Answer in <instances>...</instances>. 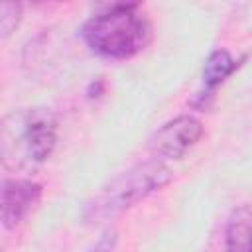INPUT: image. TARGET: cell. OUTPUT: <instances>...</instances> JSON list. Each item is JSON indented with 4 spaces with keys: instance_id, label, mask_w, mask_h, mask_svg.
<instances>
[{
    "instance_id": "obj_1",
    "label": "cell",
    "mask_w": 252,
    "mask_h": 252,
    "mask_svg": "<svg viewBox=\"0 0 252 252\" xmlns=\"http://www.w3.org/2000/svg\"><path fill=\"white\" fill-rule=\"evenodd\" d=\"M85 45L98 57L126 61L140 55L154 39V28L140 4H106L83 26Z\"/></svg>"
},
{
    "instance_id": "obj_2",
    "label": "cell",
    "mask_w": 252,
    "mask_h": 252,
    "mask_svg": "<svg viewBox=\"0 0 252 252\" xmlns=\"http://www.w3.org/2000/svg\"><path fill=\"white\" fill-rule=\"evenodd\" d=\"M57 116L43 106L12 110L0 126V156L10 171H30L45 163L57 144Z\"/></svg>"
},
{
    "instance_id": "obj_3",
    "label": "cell",
    "mask_w": 252,
    "mask_h": 252,
    "mask_svg": "<svg viewBox=\"0 0 252 252\" xmlns=\"http://www.w3.org/2000/svg\"><path fill=\"white\" fill-rule=\"evenodd\" d=\"M171 169L159 159L136 163L100 187V191L87 203L83 217L87 222L108 220L163 189L171 183Z\"/></svg>"
},
{
    "instance_id": "obj_4",
    "label": "cell",
    "mask_w": 252,
    "mask_h": 252,
    "mask_svg": "<svg viewBox=\"0 0 252 252\" xmlns=\"http://www.w3.org/2000/svg\"><path fill=\"white\" fill-rule=\"evenodd\" d=\"M203 124L191 114H181L163 126H159L148 140V148L154 159H181L201 138Z\"/></svg>"
},
{
    "instance_id": "obj_5",
    "label": "cell",
    "mask_w": 252,
    "mask_h": 252,
    "mask_svg": "<svg viewBox=\"0 0 252 252\" xmlns=\"http://www.w3.org/2000/svg\"><path fill=\"white\" fill-rule=\"evenodd\" d=\"M43 197V187L32 179H4L2 183V203L0 217L4 228L20 226L28 215L39 205Z\"/></svg>"
},
{
    "instance_id": "obj_6",
    "label": "cell",
    "mask_w": 252,
    "mask_h": 252,
    "mask_svg": "<svg viewBox=\"0 0 252 252\" xmlns=\"http://www.w3.org/2000/svg\"><path fill=\"white\" fill-rule=\"evenodd\" d=\"M240 61L234 59L226 49L211 51L203 65V91L199 93V98L205 100V98L213 96V93L240 67Z\"/></svg>"
},
{
    "instance_id": "obj_7",
    "label": "cell",
    "mask_w": 252,
    "mask_h": 252,
    "mask_svg": "<svg viewBox=\"0 0 252 252\" xmlns=\"http://www.w3.org/2000/svg\"><path fill=\"white\" fill-rule=\"evenodd\" d=\"M226 252H252V209H238L226 226Z\"/></svg>"
},
{
    "instance_id": "obj_8",
    "label": "cell",
    "mask_w": 252,
    "mask_h": 252,
    "mask_svg": "<svg viewBox=\"0 0 252 252\" xmlns=\"http://www.w3.org/2000/svg\"><path fill=\"white\" fill-rule=\"evenodd\" d=\"M22 4L18 2H4L2 8H0V30H2V37L6 39L8 35H12L20 22H22Z\"/></svg>"
},
{
    "instance_id": "obj_9",
    "label": "cell",
    "mask_w": 252,
    "mask_h": 252,
    "mask_svg": "<svg viewBox=\"0 0 252 252\" xmlns=\"http://www.w3.org/2000/svg\"><path fill=\"white\" fill-rule=\"evenodd\" d=\"M118 244V232L112 226H106L102 234L96 238V242L87 250V252H114Z\"/></svg>"
}]
</instances>
